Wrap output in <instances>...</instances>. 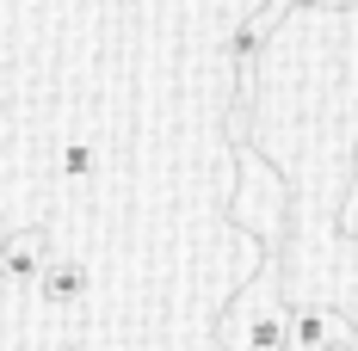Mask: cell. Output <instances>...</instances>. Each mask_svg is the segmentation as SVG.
Returning <instances> with one entry per match:
<instances>
[{"instance_id":"1","label":"cell","mask_w":358,"mask_h":351,"mask_svg":"<svg viewBox=\"0 0 358 351\" xmlns=\"http://www.w3.org/2000/svg\"><path fill=\"white\" fill-rule=\"evenodd\" d=\"M222 339H229V351H290V315L278 302V278L272 271L241 290V302L222 320Z\"/></svg>"},{"instance_id":"2","label":"cell","mask_w":358,"mask_h":351,"mask_svg":"<svg viewBox=\"0 0 358 351\" xmlns=\"http://www.w3.org/2000/svg\"><path fill=\"white\" fill-rule=\"evenodd\" d=\"M50 259L56 253H50V234L43 228H13L0 241V278L13 283V290H31V283H43V265Z\"/></svg>"},{"instance_id":"3","label":"cell","mask_w":358,"mask_h":351,"mask_svg":"<svg viewBox=\"0 0 358 351\" xmlns=\"http://www.w3.org/2000/svg\"><path fill=\"white\" fill-rule=\"evenodd\" d=\"M327 345L358 351V333L334 315V308H322V302H303V308L290 315V351H327Z\"/></svg>"},{"instance_id":"4","label":"cell","mask_w":358,"mask_h":351,"mask_svg":"<svg viewBox=\"0 0 358 351\" xmlns=\"http://www.w3.org/2000/svg\"><path fill=\"white\" fill-rule=\"evenodd\" d=\"M278 13H285V6H278V0H266L248 25L229 37V62H235V74H241V99H248V87H253V62H259V50H266V25H272Z\"/></svg>"},{"instance_id":"5","label":"cell","mask_w":358,"mask_h":351,"mask_svg":"<svg viewBox=\"0 0 358 351\" xmlns=\"http://www.w3.org/2000/svg\"><path fill=\"white\" fill-rule=\"evenodd\" d=\"M37 290H43V302H50V308H74V302L87 296V271H80V259H50Z\"/></svg>"},{"instance_id":"6","label":"cell","mask_w":358,"mask_h":351,"mask_svg":"<svg viewBox=\"0 0 358 351\" xmlns=\"http://www.w3.org/2000/svg\"><path fill=\"white\" fill-rule=\"evenodd\" d=\"M62 179H69V185H87V179H93V142L87 136L62 142Z\"/></svg>"},{"instance_id":"7","label":"cell","mask_w":358,"mask_h":351,"mask_svg":"<svg viewBox=\"0 0 358 351\" xmlns=\"http://www.w3.org/2000/svg\"><path fill=\"white\" fill-rule=\"evenodd\" d=\"M340 234L358 241V173H352V185H346V204H340Z\"/></svg>"},{"instance_id":"8","label":"cell","mask_w":358,"mask_h":351,"mask_svg":"<svg viewBox=\"0 0 358 351\" xmlns=\"http://www.w3.org/2000/svg\"><path fill=\"white\" fill-rule=\"evenodd\" d=\"M278 6H327V13H346V6H358V0H278Z\"/></svg>"}]
</instances>
